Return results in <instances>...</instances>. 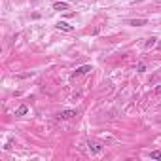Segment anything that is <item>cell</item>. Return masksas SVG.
<instances>
[{"label": "cell", "instance_id": "10", "mask_svg": "<svg viewBox=\"0 0 161 161\" xmlns=\"http://www.w3.org/2000/svg\"><path fill=\"white\" fill-rule=\"evenodd\" d=\"M144 70H146V65L140 63V65H138V72H144Z\"/></svg>", "mask_w": 161, "mask_h": 161}, {"label": "cell", "instance_id": "5", "mask_svg": "<svg viewBox=\"0 0 161 161\" xmlns=\"http://www.w3.org/2000/svg\"><path fill=\"white\" fill-rule=\"evenodd\" d=\"M53 10H57V12H65V10H68V4H65V2H55V4H53Z\"/></svg>", "mask_w": 161, "mask_h": 161}, {"label": "cell", "instance_id": "11", "mask_svg": "<svg viewBox=\"0 0 161 161\" xmlns=\"http://www.w3.org/2000/svg\"><path fill=\"white\" fill-rule=\"evenodd\" d=\"M154 93H161V85H157V87H155V89H154Z\"/></svg>", "mask_w": 161, "mask_h": 161}, {"label": "cell", "instance_id": "9", "mask_svg": "<svg viewBox=\"0 0 161 161\" xmlns=\"http://www.w3.org/2000/svg\"><path fill=\"white\" fill-rule=\"evenodd\" d=\"M155 44V38H150L148 40V42H146V48H152V46Z\"/></svg>", "mask_w": 161, "mask_h": 161}, {"label": "cell", "instance_id": "7", "mask_svg": "<svg viewBox=\"0 0 161 161\" xmlns=\"http://www.w3.org/2000/svg\"><path fill=\"white\" fill-rule=\"evenodd\" d=\"M89 148H91V150H93V152H95V154H99V152H101V150H102V148L99 146L97 142H89Z\"/></svg>", "mask_w": 161, "mask_h": 161}, {"label": "cell", "instance_id": "1", "mask_svg": "<svg viewBox=\"0 0 161 161\" xmlns=\"http://www.w3.org/2000/svg\"><path fill=\"white\" fill-rule=\"evenodd\" d=\"M127 25H131V27H144V25H148V19H129Z\"/></svg>", "mask_w": 161, "mask_h": 161}, {"label": "cell", "instance_id": "2", "mask_svg": "<svg viewBox=\"0 0 161 161\" xmlns=\"http://www.w3.org/2000/svg\"><path fill=\"white\" fill-rule=\"evenodd\" d=\"M57 29H59V30H65V32H72V30H74V27L68 25L66 21H59V23H57Z\"/></svg>", "mask_w": 161, "mask_h": 161}, {"label": "cell", "instance_id": "3", "mask_svg": "<svg viewBox=\"0 0 161 161\" xmlns=\"http://www.w3.org/2000/svg\"><path fill=\"white\" fill-rule=\"evenodd\" d=\"M91 70H93V66H91V65H84V66H80V68H76L74 76H82V74H87V72H91Z\"/></svg>", "mask_w": 161, "mask_h": 161}, {"label": "cell", "instance_id": "6", "mask_svg": "<svg viewBox=\"0 0 161 161\" xmlns=\"http://www.w3.org/2000/svg\"><path fill=\"white\" fill-rule=\"evenodd\" d=\"M29 112V108H27V104H21L17 108V110H15V116H25V114Z\"/></svg>", "mask_w": 161, "mask_h": 161}, {"label": "cell", "instance_id": "8", "mask_svg": "<svg viewBox=\"0 0 161 161\" xmlns=\"http://www.w3.org/2000/svg\"><path fill=\"white\" fill-rule=\"evenodd\" d=\"M150 157H152V159H161V150H155V152H150Z\"/></svg>", "mask_w": 161, "mask_h": 161}, {"label": "cell", "instance_id": "4", "mask_svg": "<svg viewBox=\"0 0 161 161\" xmlns=\"http://www.w3.org/2000/svg\"><path fill=\"white\" fill-rule=\"evenodd\" d=\"M76 116V110H65V112H61V119H70V118H74Z\"/></svg>", "mask_w": 161, "mask_h": 161}]
</instances>
